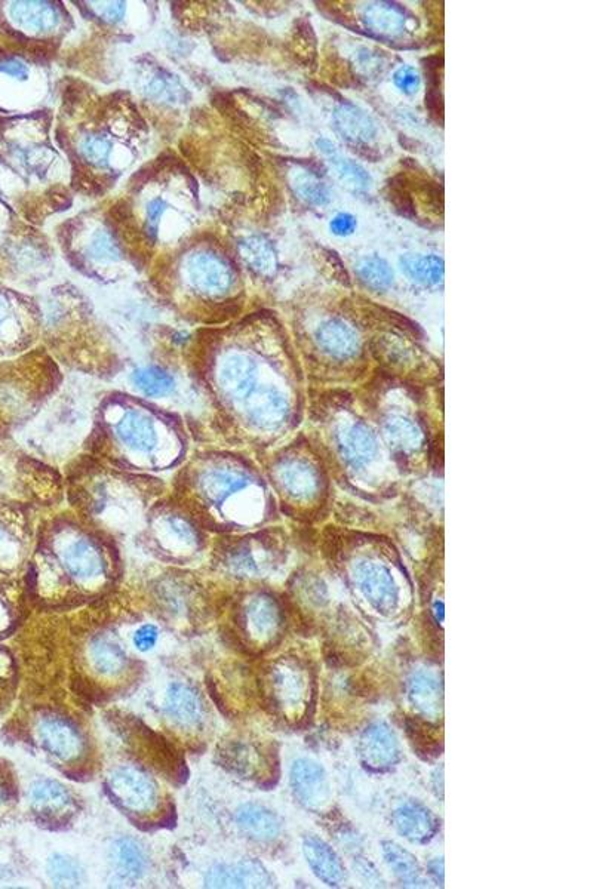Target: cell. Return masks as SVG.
I'll use <instances>...</instances> for the list:
<instances>
[{
	"label": "cell",
	"mask_w": 593,
	"mask_h": 889,
	"mask_svg": "<svg viewBox=\"0 0 593 889\" xmlns=\"http://www.w3.org/2000/svg\"><path fill=\"white\" fill-rule=\"evenodd\" d=\"M207 380L218 405L239 435L258 448L284 441L303 423L306 377L290 343L227 349L207 364Z\"/></svg>",
	"instance_id": "6da1fadb"
},
{
	"label": "cell",
	"mask_w": 593,
	"mask_h": 889,
	"mask_svg": "<svg viewBox=\"0 0 593 889\" xmlns=\"http://www.w3.org/2000/svg\"><path fill=\"white\" fill-rule=\"evenodd\" d=\"M310 439L334 485L370 501L393 498L404 476L352 389H315L307 405Z\"/></svg>",
	"instance_id": "7a4b0ae2"
},
{
	"label": "cell",
	"mask_w": 593,
	"mask_h": 889,
	"mask_svg": "<svg viewBox=\"0 0 593 889\" xmlns=\"http://www.w3.org/2000/svg\"><path fill=\"white\" fill-rule=\"evenodd\" d=\"M181 492L196 521L226 531H245L278 519L275 495L257 467L232 454H210L183 473Z\"/></svg>",
	"instance_id": "3957f363"
},
{
	"label": "cell",
	"mask_w": 593,
	"mask_h": 889,
	"mask_svg": "<svg viewBox=\"0 0 593 889\" xmlns=\"http://www.w3.org/2000/svg\"><path fill=\"white\" fill-rule=\"evenodd\" d=\"M352 390L401 475H426L432 466L433 438L424 387L374 369Z\"/></svg>",
	"instance_id": "277c9868"
},
{
	"label": "cell",
	"mask_w": 593,
	"mask_h": 889,
	"mask_svg": "<svg viewBox=\"0 0 593 889\" xmlns=\"http://www.w3.org/2000/svg\"><path fill=\"white\" fill-rule=\"evenodd\" d=\"M322 547L349 589L382 617L401 611L410 587L398 549L387 537L340 525L324 526Z\"/></svg>",
	"instance_id": "5b68a950"
},
{
	"label": "cell",
	"mask_w": 593,
	"mask_h": 889,
	"mask_svg": "<svg viewBox=\"0 0 593 889\" xmlns=\"http://www.w3.org/2000/svg\"><path fill=\"white\" fill-rule=\"evenodd\" d=\"M98 433L116 460L135 469H168L184 451L183 432L174 418L134 399H113L104 406Z\"/></svg>",
	"instance_id": "8992f818"
},
{
	"label": "cell",
	"mask_w": 593,
	"mask_h": 889,
	"mask_svg": "<svg viewBox=\"0 0 593 889\" xmlns=\"http://www.w3.org/2000/svg\"><path fill=\"white\" fill-rule=\"evenodd\" d=\"M266 479L279 509L304 525H321L334 507V482L306 433L270 455Z\"/></svg>",
	"instance_id": "52a82bcc"
},
{
	"label": "cell",
	"mask_w": 593,
	"mask_h": 889,
	"mask_svg": "<svg viewBox=\"0 0 593 889\" xmlns=\"http://www.w3.org/2000/svg\"><path fill=\"white\" fill-rule=\"evenodd\" d=\"M312 675L297 658H281L266 673V695L269 703L285 719L300 721L312 700Z\"/></svg>",
	"instance_id": "ba28073f"
},
{
	"label": "cell",
	"mask_w": 593,
	"mask_h": 889,
	"mask_svg": "<svg viewBox=\"0 0 593 889\" xmlns=\"http://www.w3.org/2000/svg\"><path fill=\"white\" fill-rule=\"evenodd\" d=\"M285 550L284 534L276 529H264L227 547L224 565L236 577H264L285 561Z\"/></svg>",
	"instance_id": "9c48e42d"
},
{
	"label": "cell",
	"mask_w": 593,
	"mask_h": 889,
	"mask_svg": "<svg viewBox=\"0 0 593 889\" xmlns=\"http://www.w3.org/2000/svg\"><path fill=\"white\" fill-rule=\"evenodd\" d=\"M361 764L371 772H386L401 762L402 749L395 729L387 722L374 721L362 729L358 738Z\"/></svg>",
	"instance_id": "30bf717a"
},
{
	"label": "cell",
	"mask_w": 593,
	"mask_h": 889,
	"mask_svg": "<svg viewBox=\"0 0 593 889\" xmlns=\"http://www.w3.org/2000/svg\"><path fill=\"white\" fill-rule=\"evenodd\" d=\"M291 790L301 807L312 812H324L333 801V789L327 771L319 762L300 758L290 772Z\"/></svg>",
	"instance_id": "8fae6325"
},
{
	"label": "cell",
	"mask_w": 593,
	"mask_h": 889,
	"mask_svg": "<svg viewBox=\"0 0 593 889\" xmlns=\"http://www.w3.org/2000/svg\"><path fill=\"white\" fill-rule=\"evenodd\" d=\"M147 528L153 540L167 552L190 553L201 546L198 526L190 516L181 515L177 510L161 509L149 516Z\"/></svg>",
	"instance_id": "7c38bea8"
},
{
	"label": "cell",
	"mask_w": 593,
	"mask_h": 889,
	"mask_svg": "<svg viewBox=\"0 0 593 889\" xmlns=\"http://www.w3.org/2000/svg\"><path fill=\"white\" fill-rule=\"evenodd\" d=\"M244 630L251 641L260 647L273 644L284 627V611L275 596L255 593L245 602L242 612Z\"/></svg>",
	"instance_id": "4fadbf2b"
},
{
	"label": "cell",
	"mask_w": 593,
	"mask_h": 889,
	"mask_svg": "<svg viewBox=\"0 0 593 889\" xmlns=\"http://www.w3.org/2000/svg\"><path fill=\"white\" fill-rule=\"evenodd\" d=\"M109 789L122 807L134 812H147L158 802L153 780L134 768H118L110 774Z\"/></svg>",
	"instance_id": "5bb4252c"
},
{
	"label": "cell",
	"mask_w": 593,
	"mask_h": 889,
	"mask_svg": "<svg viewBox=\"0 0 593 889\" xmlns=\"http://www.w3.org/2000/svg\"><path fill=\"white\" fill-rule=\"evenodd\" d=\"M407 697L419 719L438 722L444 712V687L435 670L420 667L408 678Z\"/></svg>",
	"instance_id": "9a60e30c"
},
{
	"label": "cell",
	"mask_w": 593,
	"mask_h": 889,
	"mask_svg": "<svg viewBox=\"0 0 593 889\" xmlns=\"http://www.w3.org/2000/svg\"><path fill=\"white\" fill-rule=\"evenodd\" d=\"M392 826L411 844H427L439 832L438 817L417 799L402 801L393 809Z\"/></svg>",
	"instance_id": "2e32d148"
},
{
	"label": "cell",
	"mask_w": 593,
	"mask_h": 889,
	"mask_svg": "<svg viewBox=\"0 0 593 889\" xmlns=\"http://www.w3.org/2000/svg\"><path fill=\"white\" fill-rule=\"evenodd\" d=\"M205 885L210 888H270L273 878L260 861L250 858L233 866L220 864L212 867Z\"/></svg>",
	"instance_id": "e0dca14e"
},
{
	"label": "cell",
	"mask_w": 593,
	"mask_h": 889,
	"mask_svg": "<svg viewBox=\"0 0 593 889\" xmlns=\"http://www.w3.org/2000/svg\"><path fill=\"white\" fill-rule=\"evenodd\" d=\"M303 854L313 875L331 888H339L346 882L347 872L336 849L316 835L303 838Z\"/></svg>",
	"instance_id": "ac0fdd59"
},
{
	"label": "cell",
	"mask_w": 593,
	"mask_h": 889,
	"mask_svg": "<svg viewBox=\"0 0 593 889\" xmlns=\"http://www.w3.org/2000/svg\"><path fill=\"white\" fill-rule=\"evenodd\" d=\"M38 732L43 749L61 761H73L84 750V741L79 732L63 719H43Z\"/></svg>",
	"instance_id": "d6986e66"
},
{
	"label": "cell",
	"mask_w": 593,
	"mask_h": 889,
	"mask_svg": "<svg viewBox=\"0 0 593 889\" xmlns=\"http://www.w3.org/2000/svg\"><path fill=\"white\" fill-rule=\"evenodd\" d=\"M236 823L245 836L260 844H270L281 836L282 823L272 809L258 804H245L236 814Z\"/></svg>",
	"instance_id": "ffe728a7"
},
{
	"label": "cell",
	"mask_w": 593,
	"mask_h": 889,
	"mask_svg": "<svg viewBox=\"0 0 593 889\" xmlns=\"http://www.w3.org/2000/svg\"><path fill=\"white\" fill-rule=\"evenodd\" d=\"M384 863L395 876L398 884L407 888L427 887L426 873L416 855L393 841L382 842Z\"/></svg>",
	"instance_id": "44dd1931"
},
{
	"label": "cell",
	"mask_w": 593,
	"mask_h": 889,
	"mask_svg": "<svg viewBox=\"0 0 593 889\" xmlns=\"http://www.w3.org/2000/svg\"><path fill=\"white\" fill-rule=\"evenodd\" d=\"M30 802L43 817L60 818L72 811L73 798L69 790L54 780H41L30 789Z\"/></svg>",
	"instance_id": "7402d4cb"
},
{
	"label": "cell",
	"mask_w": 593,
	"mask_h": 889,
	"mask_svg": "<svg viewBox=\"0 0 593 889\" xmlns=\"http://www.w3.org/2000/svg\"><path fill=\"white\" fill-rule=\"evenodd\" d=\"M165 710L168 716L183 727H195L204 719V704L189 685L172 684L167 692Z\"/></svg>",
	"instance_id": "603a6c76"
},
{
	"label": "cell",
	"mask_w": 593,
	"mask_h": 889,
	"mask_svg": "<svg viewBox=\"0 0 593 889\" xmlns=\"http://www.w3.org/2000/svg\"><path fill=\"white\" fill-rule=\"evenodd\" d=\"M365 26L383 38H398L408 30L407 11L389 2H377L367 6L364 12Z\"/></svg>",
	"instance_id": "cb8c5ba5"
},
{
	"label": "cell",
	"mask_w": 593,
	"mask_h": 889,
	"mask_svg": "<svg viewBox=\"0 0 593 889\" xmlns=\"http://www.w3.org/2000/svg\"><path fill=\"white\" fill-rule=\"evenodd\" d=\"M316 146H318L319 152L333 165L340 180L347 187L355 190V192H367V190L371 189L373 178L368 174L367 169L359 165L358 162L353 161V159L341 155L339 147L333 141L321 138V140L316 141Z\"/></svg>",
	"instance_id": "d4e9b609"
},
{
	"label": "cell",
	"mask_w": 593,
	"mask_h": 889,
	"mask_svg": "<svg viewBox=\"0 0 593 889\" xmlns=\"http://www.w3.org/2000/svg\"><path fill=\"white\" fill-rule=\"evenodd\" d=\"M337 131L349 143L365 144L376 138L377 128L371 116L355 104L344 103L334 112Z\"/></svg>",
	"instance_id": "484cf974"
},
{
	"label": "cell",
	"mask_w": 593,
	"mask_h": 889,
	"mask_svg": "<svg viewBox=\"0 0 593 889\" xmlns=\"http://www.w3.org/2000/svg\"><path fill=\"white\" fill-rule=\"evenodd\" d=\"M220 758L224 768L244 778H257L266 765L260 750L244 741H230L224 744Z\"/></svg>",
	"instance_id": "4316f807"
},
{
	"label": "cell",
	"mask_w": 593,
	"mask_h": 889,
	"mask_svg": "<svg viewBox=\"0 0 593 889\" xmlns=\"http://www.w3.org/2000/svg\"><path fill=\"white\" fill-rule=\"evenodd\" d=\"M399 264L407 278L419 285L438 286L444 281V260L436 255L405 254Z\"/></svg>",
	"instance_id": "83f0119b"
},
{
	"label": "cell",
	"mask_w": 593,
	"mask_h": 889,
	"mask_svg": "<svg viewBox=\"0 0 593 889\" xmlns=\"http://www.w3.org/2000/svg\"><path fill=\"white\" fill-rule=\"evenodd\" d=\"M124 649L107 638H98L91 645V660L95 669L106 676H116L127 667Z\"/></svg>",
	"instance_id": "f1b7e54d"
},
{
	"label": "cell",
	"mask_w": 593,
	"mask_h": 889,
	"mask_svg": "<svg viewBox=\"0 0 593 889\" xmlns=\"http://www.w3.org/2000/svg\"><path fill=\"white\" fill-rule=\"evenodd\" d=\"M359 282L373 292H386L392 288L393 270L386 260L380 257H365L355 267Z\"/></svg>",
	"instance_id": "f546056e"
},
{
	"label": "cell",
	"mask_w": 593,
	"mask_h": 889,
	"mask_svg": "<svg viewBox=\"0 0 593 889\" xmlns=\"http://www.w3.org/2000/svg\"><path fill=\"white\" fill-rule=\"evenodd\" d=\"M132 383L147 398H162L174 389L175 380L170 372L159 366H144L132 374Z\"/></svg>",
	"instance_id": "4dcf8cb0"
},
{
	"label": "cell",
	"mask_w": 593,
	"mask_h": 889,
	"mask_svg": "<svg viewBox=\"0 0 593 889\" xmlns=\"http://www.w3.org/2000/svg\"><path fill=\"white\" fill-rule=\"evenodd\" d=\"M115 860L119 875L125 879H138L146 870V855L132 839H119L115 845Z\"/></svg>",
	"instance_id": "1f68e13d"
},
{
	"label": "cell",
	"mask_w": 593,
	"mask_h": 889,
	"mask_svg": "<svg viewBox=\"0 0 593 889\" xmlns=\"http://www.w3.org/2000/svg\"><path fill=\"white\" fill-rule=\"evenodd\" d=\"M48 875L54 885L61 888L79 887L82 882L81 866L66 855L51 857L48 861Z\"/></svg>",
	"instance_id": "d6a6232c"
},
{
	"label": "cell",
	"mask_w": 593,
	"mask_h": 889,
	"mask_svg": "<svg viewBox=\"0 0 593 889\" xmlns=\"http://www.w3.org/2000/svg\"><path fill=\"white\" fill-rule=\"evenodd\" d=\"M296 189L300 198L315 206H324L331 201L330 189L312 174H303L296 180Z\"/></svg>",
	"instance_id": "836d02e7"
},
{
	"label": "cell",
	"mask_w": 593,
	"mask_h": 889,
	"mask_svg": "<svg viewBox=\"0 0 593 889\" xmlns=\"http://www.w3.org/2000/svg\"><path fill=\"white\" fill-rule=\"evenodd\" d=\"M352 867L359 879L368 887H386V881L380 875L377 867L368 858H365L364 855H353Z\"/></svg>",
	"instance_id": "e575fe53"
},
{
	"label": "cell",
	"mask_w": 593,
	"mask_h": 889,
	"mask_svg": "<svg viewBox=\"0 0 593 889\" xmlns=\"http://www.w3.org/2000/svg\"><path fill=\"white\" fill-rule=\"evenodd\" d=\"M393 82H395L396 88L399 91L407 95H413L419 91L420 75L413 67L404 66L396 70L395 75H393Z\"/></svg>",
	"instance_id": "d590c367"
},
{
	"label": "cell",
	"mask_w": 593,
	"mask_h": 889,
	"mask_svg": "<svg viewBox=\"0 0 593 889\" xmlns=\"http://www.w3.org/2000/svg\"><path fill=\"white\" fill-rule=\"evenodd\" d=\"M336 839L346 851L352 852L353 855L359 854L361 838H359L356 830L353 829L352 826H349V824H340L339 830L336 832Z\"/></svg>",
	"instance_id": "8d00e7d4"
},
{
	"label": "cell",
	"mask_w": 593,
	"mask_h": 889,
	"mask_svg": "<svg viewBox=\"0 0 593 889\" xmlns=\"http://www.w3.org/2000/svg\"><path fill=\"white\" fill-rule=\"evenodd\" d=\"M158 636V629H156L153 624H146V626L140 627V629L137 630V633H135V647L143 652L150 651V649L155 647L156 642H158Z\"/></svg>",
	"instance_id": "74e56055"
},
{
	"label": "cell",
	"mask_w": 593,
	"mask_h": 889,
	"mask_svg": "<svg viewBox=\"0 0 593 889\" xmlns=\"http://www.w3.org/2000/svg\"><path fill=\"white\" fill-rule=\"evenodd\" d=\"M356 226H358L356 218L352 214H347V212H340L330 223L331 232L336 236H341V238L352 235L356 230Z\"/></svg>",
	"instance_id": "f35d334b"
},
{
	"label": "cell",
	"mask_w": 593,
	"mask_h": 889,
	"mask_svg": "<svg viewBox=\"0 0 593 889\" xmlns=\"http://www.w3.org/2000/svg\"><path fill=\"white\" fill-rule=\"evenodd\" d=\"M424 873H426V878L430 879L433 884L438 885V887H444V858L433 857L432 860L427 861L426 872Z\"/></svg>",
	"instance_id": "ab89813d"
},
{
	"label": "cell",
	"mask_w": 593,
	"mask_h": 889,
	"mask_svg": "<svg viewBox=\"0 0 593 889\" xmlns=\"http://www.w3.org/2000/svg\"><path fill=\"white\" fill-rule=\"evenodd\" d=\"M0 72L15 76V78H24L27 75L23 64L15 60H0Z\"/></svg>",
	"instance_id": "60d3db41"
},
{
	"label": "cell",
	"mask_w": 593,
	"mask_h": 889,
	"mask_svg": "<svg viewBox=\"0 0 593 889\" xmlns=\"http://www.w3.org/2000/svg\"><path fill=\"white\" fill-rule=\"evenodd\" d=\"M86 152H88L89 159L97 162L101 161V159H103L104 156L107 155V152H109V150L104 147V144L101 143V141H92V143L89 144L88 149H86Z\"/></svg>",
	"instance_id": "b9f144b4"
},
{
	"label": "cell",
	"mask_w": 593,
	"mask_h": 889,
	"mask_svg": "<svg viewBox=\"0 0 593 889\" xmlns=\"http://www.w3.org/2000/svg\"><path fill=\"white\" fill-rule=\"evenodd\" d=\"M164 203L161 201H155L152 205L149 206V223H156L158 218L161 217L162 211H164Z\"/></svg>",
	"instance_id": "7bdbcfd3"
},
{
	"label": "cell",
	"mask_w": 593,
	"mask_h": 889,
	"mask_svg": "<svg viewBox=\"0 0 593 889\" xmlns=\"http://www.w3.org/2000/svg\"><path fill=\"white\" fill-rule=\"evenodd\" d=\"M432 614L435 617V620L438 623H442L444 621V602L441 599H436L432 604Z\"/></svg>",
	"instance_id": "ee69618b"
},
{
	"label": "cell",
	"mask_w": 593,
	"mask_h": 889,
	"mask_svg": "<svg viewBox=\"0 0 593 889\" xmlns=\"http://www.w3.org/2000/svg\"><path fill=\"white\" fill-rule=\"evenodd\" d=\"M5 540H8V532H6L5 526L0 524V543H3Z\"/></svg>",
	"instance_id": "f6af8a7d"
},
{
	"label": "cell",
	"mask_w": 593,
	"mask_h": 889,
	"mask_svg": "<svg viewBox=\"0 0 593 889\" xmlns=\"http://www.w3.org/2000/svg\"><path fill=\"white\" fill-rule=\"evenodd\" d=\"M3 318H5V316H3L2 306H0V324H2Z\"/></svg>",
	"instance_id": "bcb514c9"
}]
</instances>
